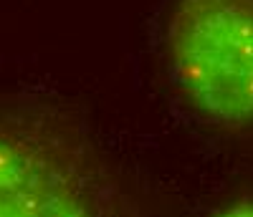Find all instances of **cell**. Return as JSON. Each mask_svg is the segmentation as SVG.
Wrapping results in <instances>:
<instances>
[{
	"label": "cell",
	"instance_id": "3",
	"mask_svg": "<svg viewBox=\"0 0 253 217\" xmlns=\"http://www.w3.org/2000/svg\"><path fill=\"white\" fill-rule=\"evenodd\" d=\"M215 217H253V200H241L236 205L225 207L223 212H218Z\"/></svg>",
	"mask_w": 253,
	"mask_h": 217
},
{
	"label": "cell",
	"instance_id": "2",
	"mask_svg": "<svg viewBox=\"0 0 253 217\" xmlns=\"http://www.w3.org/2000/svg\"><path fill=\"white\" fill-rule=\"evenodd\" d=\"M0 217H129V205L86 144L0 116Z\"/></svg>",
	"mask_w": 253,
	"mask_h": 217
},
{
	"label": "cell",
	"instance_id": "1",
	"mask_svg": "<svg viewBox=\"0 0 253 217\" xmlns=\"http://www.w3.org/2000/svg\"><path fill=\"white\" fill-rule=\"evenodd\" d=\"M165 58L203 119L223 129L253 124V0H177Z\"/></svg>",
	"mask_w": 253,
	"mask_h": 217
}]
</instances>
